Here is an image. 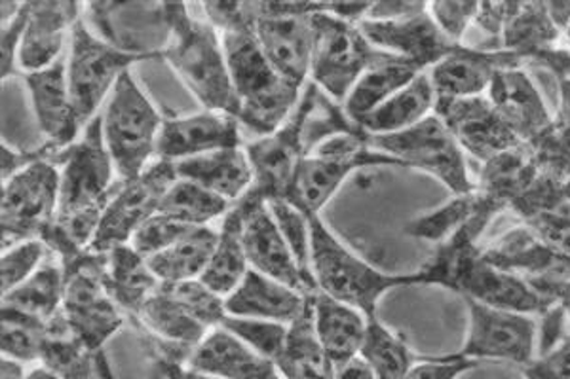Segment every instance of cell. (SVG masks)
<instances>
[{
    "label": "cell",
    "instance_id": "6da1fadb",
    "mask_svg": "<svg viewBox=\"0 0 570 379\" xmlns=\"http://www.w3.org/2000/svg\"><path fill=\"white\" fill-rule=\"evenodd\" d=\"M202 12L220 32L238 120L257 137L271 136L289 120L305 88L287 82L268 63L255 32L257 2H204Z\"/></svg>",
    "mask_w": 570,
    "mask_h": 379
},
{
    "label": "cell",
    "instance_id": "7a4b0ae2",
    "mask_svg": "<svg viewBox=\"0 0 570 379\" xmlns=\"http://www.w3.org/2000/svg\"><path fill=\"white\" fill-rule=\"evenodd\" d=\"M59 171L58 219L42 241L50 255L66 263L90 249L105 209L124 182L105 144L101 112L66 148Z\"/></svg>",
    "mask_w": 570,
    "mask_h": 379
},
{
    "label": "cell",
    "instance_id": "3957f363",
    "mask_svg": "<svg viewBox=\"0 0 570 379\" xmlns=\"http://www.w3.org/2000/svg\"><path fill=\"white\" fill-rule=\"evenodd\" d=\"M171 40L163 61L171 67L187 90L206 110L238 118L227 53L220 32L206 18L193 16L187 4L168 2Z\"/></svg>",
    "mask_w": 570,
    "mask_h": 379
},
{
    "label": "cell",
    "instance_id": "277c9868",
    "mask_svg": "<svg viewBox=\"0 0 570 379\" xmlns=\"http://www.w3.org/2000/svg\"><path fill=\"white\" fill-rule=\"evenodd\" d=\"M311 225V268L316 289L338 302L360 309L363 316L376 317L379 302L390 290L422 285L419 271L386 273L352 252L331 232L320 215L308 217Z\"/></svg>",
    "mask_w": 570,
    "mask_h": 379
},
{
    "label": "cell",
    "instance_id": "5b68a950",
    "mask_svg": "<svg viewBox=\"0 0 570 379\" xmlns=\"http://www.w3.org/2000/svg\"><path fill=\"white\" fill-rule=\"evenodd\" d=\"M104 137L118 177L137 179L156 154L164 118L131 71L124 72L101 110Z\"/></svg>",
    "mask_w": 570,
    "mask_h": 379
},
{
    "label": "cell",
    "instance_id": "8992f818",
    "mask_svg": "<svg viewBox=\"0 0 570 379\" xmlns=\"http://www.w3.org/2000/svg\"><path fill=\"white\" fill-rule=\"evenodd\" d=\"M384 166L403 168L402 161L373 150L363 131L331 137L301 161L285 201L306 217L320 215L354 171Z\"/></svg>",
    "mask_w": 570,
    "mask_h": 379
},
{
    "label": "cell",
    "instance_id": "52a82bcc",
    "mask_svg": "<svg viewBox=\"0 0 570 379\" xmlns=\"http://www.w3.org/2000/svg\"><path fill=\"white\" fill-rule=\"evenodd\" d=\"M335 4L325 12L314 13V46H312L311 80L335 103L344 104L346 97L363 72L383 61L390 53L376 50L365 39L357 23L333 16Z\"/></svg>",
    "mask_w": 570,
    "mask_h": 379
},
{
    "label": "cell",
    "instance_id": "ba28073f",
    "mask_svg": "<svg viewBox=\"0 0 570 379\" xmlns=\"http://www.w3.org/2000/svg\"><path fill=\"white\" fill-rule=\"evenodd\" d=\"M365 141L376 152L402 161L403 168L419 169L440 180L453 196L475 190V182L468 173L466 152L435 114L402 133L365 136Z\"/></svg>",
    "mask_w": 570,
    "mask_h": 379
},
{
    "label": "cell",
    "instance_id": "9c48e42d",
    "mask_svg": "<svg viewBox=\"0 0 570 379\" xmlns=\"http://www.w3.org/2000/svg\"><path fill=\"white\" fill-rule=\"evenodd\" d=\"M61 171L52 161L40 160L2 182L0 232L2 251L13 245L45 239L58 219Z\"/></svg>",
    "mask_w": 570,
    "mask_h": 379
},
{
    "label": "cell",
    "instance_id": "30bf717a",
    "mask_svg": "<svg viewBox=\"0 0 570 379\" xmlns=\"http://www.w3.org/2000/svg\"><path fill=\"white\" fill-rule=\"evenodd\" d=\"M147 61L139 56L120 52L107 44L91 31L85 18L72 27L67 52V78L71 91L72 107L77 110L78 122L82 128L98 117L105 97L110 96L124 72Z\"/></svg>",
    "mask_w": 570,
    "mask_h": 379
},
{
    "label": "cell",
    "instance_id": "8fae6325",
    "mask_svg": "<svg viewBox=\"0 0 570 379\" xmlns=\"http://www.w3.org/2000/svg\"><path fill=\"white\" fill-rule=\"evenodd\" d=\"M66 271L63 316L75 335L94 353L104 351L107 341L124 327L122 309L105 289L107 255L85 251L61 263Z\"/></svg>",
    "mask_w": 570,
    "mask_h": 379
},
{
    "label": "cell",
    "instance_id": "7c38bea8",
    "mask_svg": "<svg viewBox=\"0 0 570 379\" xmlns=\"http://www.w3.org/2000/svg\"><path fill=\"white\" fill-rule=\"evenodd\" d=\"M327 2H257L255 32L268 63L287 82L305 88L311 80L314 13Z\"/></svg>",
    "mask_w": 570,
    "mask_h": 379
},
{
    "label": "cell",
    "instance_id": "4fadbf2b",
    "mask_svg": "<svg viewBox=\"0 0 570 379\" xmlns=\"http://www.w3.org/2000/svg\"><path fill=\"white\" fill-rule=\"evenodd\" d=\"M85 21L91 31L120 52L163 61L171 40L168 2H90Z\"/></svg>",
    "mask_w": 570,
    "mask_h": 379
},
{
    "label": "cell",
    "instance_id": "5bb4252c",
    "mask_svg": "<svg viewBox=\"0 0 570 379\" xmlns=\"http://www.w3.org/2000/svg\"><path fill=\"white\" fill-rule=\"evenodd\" d=\"M468 308L466 340L459 357L473 362L497 360L527 368L538 357L537 316L491 308L464 300Z\"/></svg>",
    "mask_w": 570,
    "mask_h": 379
},
{
    "label": "cell",
    "instance_id": "9a60e30c",
    "mask_svg": "<svg viewBox=\"0 0 570 379\" xmlns=\"http://www.w3.org/2000/svg\"><path fill=\"white\" fill-rule=\"evenodd\" d=\"M311 101L312 82H308L289 120L271 136L257 137L244 147L253 169V184L247 192L253 198L266 203L287 198L298 166L308 156L305 123Z\"/></svg>",
    "mask_w": 570,
    "mask_h": 379
},
{
    "label": "cell",
    "instance_id": "2e32d148",
    "mask_svg": "<svg viewBox=\"0 0 570 379\" xmlns=\"http://www.w3.org/2000/svg\"><path fill=\"white\" fill-rule=\"evenodd\" d=\"M177 180L174 161H153L137 179L124 180L117 196L105 209L99 222L98 233L88 251L107 255V252L130 245L134 233L150 217H155L164 196Z\"/></svg>",
    "mask_w": 570,
    "mask_h": 379
},
{
    "label": "cell",
    "instance_id": "e0dca14e",
    "mask_svg": "<svg viewBox=\"0 0 570 379\" xmlns=\"http://www.w3.org/2000/svg\"><path fill=\"white\" fill-rule=\"evenodd\" d=\"M434 114L448 126L462 150L483 163L523 144L487 96L466 99L438 97Z\"/></svg>",
    "mask_w": 570,
    "mask_h": 379
},
{
    "label": "cell",
    "instance_id": "ac0fdd59",
    "mask_svg": "<svg viewBox=\"0 0 570 379\" xmlns=\"http://www.w3.org/2000/svg\"><path fill=\"white\" fill-rule=\"evenodd\" d=\"M244 209V245L249 268L263 276L273 277L303 295H314L316 289L306 281L298 268L289 245L279 232L266 201L246 193L240 201Z\"/></svg>",
    "mask_w": 570,
    "mask_h": 379
},
{
    "label": "cell",
    "instance_id": "d6986e66",
    "mask_svg": "<svg viewBox=\"0 0 570 379\" xmlns=\"http://www.w3.org/2000/svg\"><path fill=\"white\" fill-rule=\"evenodd\" d=\"M500 118L523 144L534 147L556 126L544 97L523 64L497 72L487 91Z\"/></svg>",
    "mask_w": 570,
    "mask_h": 379
},
{
    "label": "cell",
    "instance_id": "ffe728a7",
    "mask_svg": "<svg viewBox=\"0 0 570 379\" xmlns=\"http://www.w3.org/2000/svg\"><path fill=\"white\" fill-rule=\"evenodd\" d=\"M357 27L376 50L405 59L409 63L416 64L422 71H430L434 64L440 63L441 59L453 52L456 46H461L453 44L438 29L428 13V8L424 12L407 16L402 20H362Z\"/></svg>",
    "mask_w": 570,
    "mask_h": 379
},
{
    "label": "cell",
    "instance_id": "44dd1931",
    "mask_svg": "<svg viewBox=\"0 0 570 379\" xmlns=\"http://www.w3.org/2000/svg\"><path fill=\"white\" fill-rule=\"evenodd\" d=\"M35 118L46 144L63 150L80 139L85 128L78 122L72 107L69 78H67V52L42 71L23 74Z\"/></svg>",
    "mask_w": 570,
    "mask_h": 379
},
{
    "label": "cell",
    "instance_id": "7402d4cb",
    "mask_svg": "<svg viewBox=\"0 0 570 379\" xmlns=\"http://www.w3.org/2000/svg\"><path fill=\"white\" fill-rule=\"evenodd\" d=\"M242 123L225 112L204 110L190 117L164 118L156 154L179 161L227 148H242Z\"/></svg>",
    "mask_w": 570,
    "mask_h": 379
},
{
    "label": "cell",
    "instance_id": "603a6c76",
    "mask_svg": "<svg viewBox=\"0 0 570 379\" xmlns=\"http://www.w3.org/2000/svg\"><path fill=\"white\" fill-rule=\"evenodd\" d=\"M85 4L69 0H39L31 2L23 40H21V77L42 71L56 63L71 39L72 27L85 16Z\"/></svg>",
    "mask_w": 570,
    "mask_h": 379
},
{
    "label": "cell",
    "instance_id": "cb8c5ba5",
    "mask_svg": "<svg viewBox=\"0 0 570 379\" xmlns=\"http://www.w3.org/2000/svg\"><path fill=\"white\" fill-rule=\"evenodd\" d=\"M525 63L504 50H485L480 46L461 44L430 69L438 97L466 99L487 96L494 74L502 69Z\"/></svg>",
    "mask_w": 570,
    "mask_h": 379
},
{
    "label": "cell",
    "instance_id": "d4e9b609",
    "mask_svg": "<svg viewBox=\"0 0 570 379\" xmlns=\"http://www.w3.org/2000/svg\"><path fill=\"white\" fill-rule=\"evenodd\" d=\"M187 367L220 379H282L273 360L265 359L225 327L209 330L188 355Z\"/></svg>",
    "mask_w": 570,
    "mask_h": 379
},
{
    "label": "cell",
    "instance_id": "484cf974",
    "mask_svg": "<svg viewBox=\"0 0 570 379\" xmlns=\"http://www.w3.org/2000/svg\"><path fill=\"white\" fill-rule=\"evenodd\" d=\"M311 296L249 270L236 290L225 298V309L230 317L282 322L289 327L303 316Z\"/></svg>",
    "mask_w": 570,
    "mask_h": 379
},
{
    "label": "cell",
    "instance_id": "4316f807",
    "mask_svg": "<svg viewBox=\"0 0 570 379\" xmlns=\"http://www.w3.org/2000/svg\"><path fill=\"white\" fill-rule=\"evenodd\" d=\"M174 168L177 179L196 182L230 203H238L253 184L252 163L244 147L174 161Z\"/></svg>",
    "mask_w": 570,
    "mask_h": 379
},
{
    "label": "cell",
    "instance_id": "83f0119b",
    "mask_svg": "<svg viewBox=\"0 0 570 379\" xmlns=\"http://www.w3.org/2000/svg\"><path fill=\"white\" fill-rule=\"evenodd\" d=\"M131 319L142 332L153 336L155 340L163 341L164 346L176 349L187 359L190 351L209 332V328L202 325L196 317L190 316L187 309L164 289L163 283L149 296V300L142 303L139 313Z\"/></svg>",
    "mask_w": 570,
    "mask_h": 379
},
{
    "label": "cell",
    "instance_id": "f1b7e54d",
    "mask_svg": "<svg viewBox=\"0 0 570 379\" xmlns=\"http://www.w3.org/2000/svg\"><path fill=\"white\" fill-rule=\"evenodd\" d=\"M312 308L314 330L335 367L357 357L367 332V317L320 290L312 296Z\"/></svg>",
    "mask_w": 570,
    "mask_h": 379
},
{
    "label": "cell",
    "instance_id": "f546056e",
    "mask_svg": "<svg viewBox=\"0 0 570 379\" xmlns=\"http://www.w3.org/2000/svg\"><path fill=\"white\" fill-rule=\"evenodd\" d=\"M438 93L430 72L424 71L357 123L365 136H394L434 114Z\"/></svg>",
    "mask_w": 570,
    "mask_h": 379
},
{
    "label": "cell",
    "instance_id": "4dcf8cb0",
    "mask_svg": "<svg viewBox=\"0 0 570 379\" xmlns=\"http://www.w3.org/2000/svg\"><path fill=\"white\" fill-rule=\"evenodd\" d=\"M104 283L118 308L130 317H136L142 303L160 287L147 258H142L131 245L107 252Z\"/></svg>",
    "mask_w": 570,
    "mask_h": 379
},
{
    "label": "cell",
    "instance_id": "1f68e13d",
    "mask_svg": "<svg viewBox=\"0 0 570 379\" xmlns=\"http://www.w3.org/2000/svg\"><path fill=\"white\" fill-rule=\"evenodd\" d=\"M421 72L424 71L405 59L386 56L383 61L373 64L370 71L363 72V77L352 88L343 104L346 117L357 126L373 110L386 103L390 97L411 84Z\"/></svg>",
    "mask_w": 570,
    "mask_h": 379
},
{
    "label": "cell",
    "instance_id": "d6a6232c",
    "mask_svg": "<svg viewBox=\"0 0 570 379\" xmlns=\"http://www.w3.org/2000/svg\"><path fill=\"white\" fill-rule=\"evenodd\" d=\"M312 296L303 316L289 325L284 351L274 362L282 379H335V362L325 353L314 330Z\"/></svg>",
    "mask_w": 570,
    "mask_h": 379
},
{
    "label": "cell",
    "instance_id": "836d02e7",
    "mask_svg": "<svg viewBox=\"0 0 570 379\" xmlns=\"http://www.w3.org/2000/svg\"><path fill=\"white\" fill-rule=\"evenodd\" d=\"M249 270L252 268L244 245V209L240 203H234L233 209L223 217L214 257L202 273L200 281L215 295L227 298Z\"/></svg>",
    "mask_w": 570,
    "mask_h": 379
},
{
    "label": "cell",
    "instance_id": "e575fe53",
    "mask_svg": "<svg viewBox=\"0 0 570 379\" xmlns=\"http://www.w3.org/2000/svg\"><path fill=\"white\" fill-rule=\"evenodd\" d=\"M563 32L551 20L546 2H512V12L500 37V50L518 56L523 63L561 42Z\"/></svg>",
    "mask_w": 570,
    "mask_h": 379
},
{
    "label": "cell",
    "instance_id": "d590c367",
    "mask_svg": "<svg viewBox=\"0 0 570 379\" xmlns=\"http://www.w3.org/2000/svg\"><path fill=\"white\" fill-rule=\"evenodd\" d=\"M217 239V230L202 226L196 228L195 232L188 233L179 243L169 247L168 251L149 258L147 263L160 283H181L200 279L214 257Z\"/></svg>",
    "mask_w": 570,
    "mask_h": 379
},
{
    "label": "cell",
    "instance_id": "8d00e7d4",
    "mask_svg": "<svg viewBox=\"0 0 570 379\" xmlns=\"http://www.w3.org/2000/svg\"><path fill=\"white\" fill-rule=\"evenodd\" d=\"M96 355L69 327L63 311L48 321V335L40 351L42 367L52 370L59 379H94Z\"/></svg>",
    "mask_w": 570,
    "mask_h": 379
},
{
    "label": "cell",
    "instance_id": "74e56055",
    "mask_svg": "<svg viewBox=\"0 0 570 379\" xmlns=\"http://www.w3.org/2000/svg\"><path fill=\"white\" fill-rule=\"evenodd\" d=\"M66 295V271L56 260H48L35 271L33 276L13 289L10 295L2 296V306L23 311L27 316L39 317L42 321H50L63 308Z\"/></svg>",
    "mask_w": 570,
    "mask_h": 379
},
{
    "label": "cell",
    "instance_id": "f35d334b",
    "mask_svg": "<svg viewBox=\"0 0 570 379\" xmlns=\"http://www.w3.org/2000/svg\"><path fill=\"white\" fill-rule=\"evenodd\" d=\"M360 357L370 365L375 379H403L419 360L403 336L386 327L379 316L367 319Z\"/></svg>",
    "mask_w": 570,
    "mask_h": 379
},
{
    "label": "cell",
    "instance_id": "ab89813d",
    "mask_svg": "<svg viewBox=\"0 0 570 379\" xmlns=\"http://www.w3.org/2000/svg\"><path fill=\"white\" fill-rule=\"evenodd\" d=\"M233 206L234 203L230 201L220 198L217 193L209 192L196 182L177 179L160 201L158 212L168 215L171 219L185 222V225L202 228V226H208L209 222L225 217Z\"/></svg>",
    "mask_w": 570,
    "mask_h": 379
},
{
    "label": "cell",
    "instance_id": "60d3db41",
    "mask_svg": "<svg viewBox=\"0 0 570 379\" xmlns=\"http://www.w3.org/2000/svg\"><path fill=\"white\" fill-rule=\"evenodd\" d=\"M475 207H478L475 190L472 193L453 196L451 200L445 201L434 211L411 220L403 228V233L409 238L422 239L430 243H443L449 238H453L454 233L461 232L462 228L468 225V220L472 219Z\"/></svg>",
    "mask_w": 570,
    "mask_h": 379
},
{
    "label": "cell",
    "instance_id": "b9f144b4",
    "mask_svg": "<svg viewBox=\"0 0 570 379\" xmlns=\"http://www.w3.org/2000/svg\"><path fill=\"white\" fill-rule=\"evenodd\" d=\"M48 335V321L2 306V357L18 362H37Z\"/></svg>",
    "mask_w": 570,
    "mask_h": 379
},
{
    "label": "cell",
    "instance_id": "7bdbcfd3",
    "mask_svg": "<svg viewBox=\"0 0 570 379\" xmlns=\"http://www.w3.org/2000/svg\"><path fill=\"white\" fill-rule=\"evenodd\" d=\"M268 209L273 212L279 232L289 245L298 268L305 273L306 281L316 289L311 268V225H308V217L285 200L271 201ZM316 292H318V289H316Z\"/></svg>",
    "mask_w": 570,
    "mask_h": 379
},
{
    "label": "cell",
    "instance_id": "ee69618b",
    "mask_svg": "<svg viewBox=\"0 0 570 379\" xmlns=\"http://www.w3.org/2000/svg\"><path fill=\"white\" fill-rule=\"evenodd\" d=\"M163 285L164 289L168 290L169 295L174 296L190 316L196 317L209 330L220 327L225 321V317H227L225 298L215 295L214 290L202 283L200 279Z\"/></svg>",
    "mask_w": 570,
    "mask_h": 379
},
{
    "label": "cell",
    "instance_id": "f6af8a7d",
    "mask_svg": "<svg viewBox=\"0 0 570 379\" xmlns=\"http://www.w3.org/2000/svg\"><path fill=\"white\" fill-rule=\"evenodd\" d=\"M220 327L230 330L242 341H246L249 348L263 355L265 359L276 362L287 341L289 327L282 322L261 321V319H242V317H225Z\"/></svg>",
    "mask_w": 570,
    "mask_h": 379
},
{
    "label": "cell",
    "instance_id": "bcb514c9",
    "mask_svg": "<svg viewBox=\"0 0 570 379\" xmlns=\"http://www.w3.org/2000/svg\"><path fill=\"white\" fill-rule=\"evenodd\" d=\"M48 247L40 239H31L23 243L13 245L7 251H2L0 258V287L2 296L10 295L21 283H26L35 271L46 262Z\"/></svg>",
    "mask_w": 570,
    "mask_h": 379
},
{
    "label": "cell",
    "instance_id": "7dc6e473",
    "mask_svg": "<svg viewBox=\"0 0 570 379\" xmlns=\"http://www.w3.org/2000/svg\"><path fill=\"white\" fill-rule=\"evenodd\" d=\"M195 226L185 225L171 219L168 215L156 212L145 225L134 233L130 245L142 258L156 257L160 252L168 251L169 247L179 243L188 233L195 232Z\"/></svg>",
    "mask_w": 570,
    "mask_h": 379
},
{
    "label": "cell",
    "instance_id": "c3c4849f",
    "mask_svg": "<svg viewBox=\"0 0 570 379\" xmlns=\"http://www.w3.org/2000/svg\"><path fill=\"white\" fill-rule=\"evenodd\" d=\"M481 2H428V13L435 26L453 44H464L462 40L475 23Z\"/></svg>",
    "mask_w": 570,
    "mask_h": 379
},
{
    "label": "cell",
    "instance_id": "681fc988",
    "mask_svg": "<svg viewBox=\"0 0 570 379\" xmlns=\"http://www.w3.org/2000/svg\"><path fill=\"white\" fill-rule=\"evenodd\" d=\"M29 10H31V2H23L20 12L16 13L12 20L2 23V32H0V52H2L0 74H2V82L7 78L21 77L18 56H20L21 40H23L27 21H29Z\"/></svg>",
    "mask_w": 570,
    "mask_h": 379
},
{
    "label": "cell",
    "instance_id": "f907efd6",
    "mask_svg": "<svg viewBox=\"0 0 570 379\" xmlns=\"http://www.w3.org/2000/svg\"><path fill=\"white\" fill-rule=\"evenodd\" d=\"M478 367H480L478 362L462 359L456 353L445 355V357H426V359L419 357L403 379H459Z\"/></svg>",
    "mask_w": 570,
    "mask_h": 379
},
{
    "label": "cell",
    "instance_id": "816d5d0a",
    "mask_svg": "<svg viewBox=\"0 0 570 379\" xmlns=\"http://www.w3.org/2000/svg\"><path fill=\"white\" fill-rule=\"evenodd\" d=\"M525 379H570V335L523 368Z\"/></svg>",
    "mask_w": 570,
    "mask_h": 379
},
{
    "label": "cell",
    "instance_id": "f5cc1de1",
    "mask_svg": "<svg viewBox=\"0 0 570 379\" xmlns=\"http://www.w3.org/2000/svg\"><path fill=\"white\" fill-rule=\"evenodd\" d=\"M428 2H405V0H383V2H371L370 10L363 20L367 21H392L402 20L407 16L424 12Z\"/></svg>",
    "mask_w": 570,
    "mask_h": 379
},
{
    "label": "cell",
    "instance_id": "db71d44e",
    "mask_svg": "<svg viewBox=\"0 0 570 379\" xmlns=\"http://www.w3.org/2000/svg\"><path fill=\"white\" fill-rule=\"evenodd\" d=\"M158 368L163 370L166 379H220L187 367L185 360L176 359V357L158 355Z\"/></svg>",
    "mask_w": 570,
    "mask_h": 379
},
{
    "label": "cell",
    "instance_id": "11a10c76",
    "mask_svg": "<svg viewBox=\"0 0 570 379\" xmlns=\"http://www.w3.org/2000/svg\"><path fill=\"white\" fill-rule=\"evenodd\" d=\"M335 379H375V373L371 372L370 365L357 355L335 367Z\"/></svg>",
    "mask_w": 570,
    "mask_h": 379
},
{
    "label": "cell",
    "instance_id": "9f6ffc18",
    "mask_svg": "<svg viewBox=\"0 0 570 379\" xmlns=\"http://www.w3.org/2000/svg\"><path fill=\"white\" fill-rule=\"evenodd\" d=\"M546 4L553 23L558 26L559 31L564 32V29L570 26V2H546Z\"/></svg>",
    "mask_w": 570,
    "mask_h": 379
},
{
    "label": "cell",
    "instance_id": "6f0895ef",
    "mask_svg": "<svg viewBox=\"0 0 570 379\" xmlns=\"http://www.w3.org/2000/svg\"><path fill=\"white\" fill-rule=\"evenodd\" d=\"M27 373L23 370V362L2 357V379H23Z\"/></svg>",
    "mask_w": 570,
    "mask_h": 379
},
{
    "label": "cell",
    "instance_id": "680465c9",
    "mask_svg": "<svg viewBox=\"0 0 570 379\" xmlns=\"http://www.w3.org/2000/svg\"><path fill=\"white\" fill-rule=\"evenodd\" d=\"M561 88V109H559V122H570V78L559 80Z\"/></svg>",
    "mask_w": 570,
    "mask_h": 379
},
{
    "label": "cell",
    "instance_id": "91938a15",
    "mask_svg": "<svg viewBox=\"0 0 570 379\" xmlns=\"http://www.w3.org/2000/svg\"><path fill=\"white\" fill-rule=\"evenodd\" d=\"M96 372H98L101 379H117L112 370H110L109 360L105 357L104 351H99V353L96 355Z\"/></svg>",
    "mask_w": 570,
    "mask_h": 379
},
{
    "label": "cell",
    "instance_id": "94428289",
    "mask_svg": "<svg viewBox=\"0 0 570 379\" xmlns=\"http://www.w3.org/2000/svg\"><path fill=\"white\" fill-rule=\"evenodd\" d=\"M567 306H570V285H569V296H567Z\"/></svg>",
    "mask_w": 570,
    "mask_h": 379
},
{
    "label": "cell",
    "instance_id": "6125c7cd",
    "mask_svg": "<svg viewBox=\"0 0 570 379\" xmlns=\"http://www.w3.org/2000/svg\"><path fill=\"white\" fill-rule=\"evenodd\" d=\"M567 311H569V325H570V306H567Z\"/></svg>",
    "mask_w": 570,
    "mask_h": 379
},
{
    "label": "cell",
    "instance_id": "be15d7a7",
    "mask_svg": "<svg viewBox=\"0 0 570 379\" xmlns=\"http://www.w3.org/2000/svg\"><path fill=\"white\" fill-rule=\"evenodd\" d=\"M94 379H101V378H99V376H96V378H94Z\"/></svg>",
    "mask_w": 570,
    "mask_h": 379
}]
</instances>
